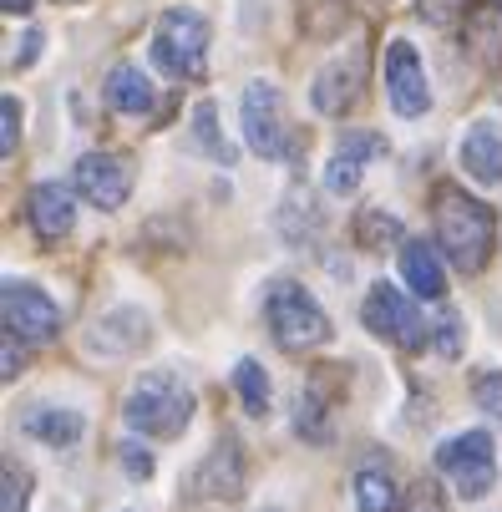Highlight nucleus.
Here are the masks:
<instances>
[{
	"instance_id": "f257e3e1",
	"label": "nucleus",
	"mask_w": 502,
	"mask_h": 512,
	"mask_svg": "<svg viewBox=\"0 0 502 512\" xmlns=\"http://www.w3.org/2000/svg\"><path fill=\"white\" fill-rule=\"evenodd\" d=\"M492 244H497V224H492V208L452 183L437 188V249L462 269V274H477L487 259H492Z\"/></svg>"
},
{
	"instance_id": "f03ea898",
	"label": "nucleus",
	"mask_w": 502,
	"mask_h": 512,
	"mask_svg": "<svg viewBox=\"0 0 502 512\" xmlns=\"http://www.w3.org/2000/svg\"><path fill=\"white\" fill-rule=\"evenodd\" d=\"M122 416H127L132 431L168 442V436H178V431L193 421V391H188L173 371H148V376L132 381Z\"/></svg>"
},
{
	"instance_id": "7ed1b4c3",
	"label": "nucleus",
	"mask_w": 502,
	"mask_h": 512,
	"mask_svg": "<svg viewBox=\"0 0 502 512\" xmlns=\"http://www.w3.org/2000/svg\"><path fill=\"white\" fill-rule=\"evenodd\" d=\"M264 320H269V335L279 350L290 355H305V350H320L330 340V320L325 310L315 305V295L295 279H279L269 284V300H264Z\"/></svg>"
},
{
	"instance_id": "20e7f679",
	"label": "nucleus",
	"mask_w": 502,
	"mask_h": 512,
	"mask_svg": "<svg viewBox=\"0 0 502 512\" xmlns=\"http://www.w3.org/2000/svg\"><path fill=\"white\" fill-rule=\"evenodd\" d=\"M244 137L259 158H295L300 153V132L290 122V107H284V92L274 82H249L244 87Z\"/></svg>"
},
{
	"instance_id": "39448f33",
	"label": "nucleus",
	"mask_w": 502,
	"mask_h": 512,
	"mask_svg": "<svg viewBox=\"0 0 502 512\" xmlns=\"http://www.w3.org/2000/svg\"><path fill=\"white\" fill-rule=\"evenodd\" d=\"M153 61L158 71H168V77L178 82H193L203 77L208 66V21L188 6H173L158 16V31H153Z\"/></svg>"
},
{
	"instance_id": "423d86ee",
	"label": "nucleus",
	"mask_w": 502,
	"mask_h": 512,
	"mask_svg": "<svg viewBox=\"0 0 502 512\" xmlns=\"http://www.w3.org/2000/svg\"><path fill=\"white\" fill-rule=\"evenodd\" d=\"M437 467L442 477H452V487L462 497H487L497 482V452H492V436L487 431H457L437 447Z\"/></svg>"
},
{
	"instance_id": "0eeeda50",
	"label": "nucleus",
	"mask_w": 502,
	"mask_h": 512,
	"mask_svg": "<svg viewBox=\"0 0 502 512\" xmlns=\"http://www.w3.org/2000/svg\"><path fill=\"white\" fill-rule=\"evenodd\" d=\"M366 325H371V335H381V340H391L396 350H426V340H432V325L421 320V310L401 295L396 284H376L371 295H366Z\"/></svg>"
},
{
	"instance_id": "6e6552de",
	"label": "nucleus",
	"mask_w": 502,
	"mask_h": 512,
	"mask_svg": "<svg viewBox=\"0 0 502 512\" xmlns=\"http://www.w3.org/2000/svg\"><path fill=\"white\" fill-rule=\"evenodd\" d=\"M0 310H6V330L21 340H51L61 330V310L51 305V295L26 279H11L0 289Z\"/></svg>"
},
{
	"instance_id": "1a4fd4ad",
	"label": "nucleus",
	"mask_w": 502,
	"mask_h": 512,
	"mask_svg": "<svg viewBox=\"0 0 502 512\" xmlns=\"http://www.w3.org/2000/svg\"><path fill=\"white\" fill-rule=\"evenodd\" d=\"M386 97L401 117H421L426 107H432V87H426V71H421L411 41L386 46Z\"/></svg>"
},
{
	"instance_id": "9d476101",
	"label": "nucleus",
	"mask_w": 502,
	"mask_h": 512,
	"mask_svg": "<svg viewBox=\"0 0 502 512\" xmlns=\"http://www.w3.org/2000/svg\"><path fill=\"white\" fill-rule=\"evenodd\" d=\"M77 193L92 203V208H122L127 193H132V168L117 158V153H87L77 163Z\"/></svg>"
},
{
	"instance_id": "9b49d317",
	"label": "nucleus",
	"mask_w": 502,
	"mask_h": 512,
	"mask_svg": "<svg viewBox=\"0 0 502 512\" xmlns=\"http://www.w3.org/2000/svg\"><path fill=\"white\" fill-rule=\"evenodd\" d=\"M26 218H31L41 244H61L71 234V224H77V203H71V193L61 183H36L31 203H26Z\"/></svg>"
},
{
	"instance_id": "f8f14e48",
	"label": "nucleus",
	"mask_w": 502,
	"mask_h": 512,
	"mask_svg": "<svg viewBox=\"0 0 502 512\" xmlns=\"http://www.w3.org/2000/svg\"><path fill=\"white\" fill-rule=\"evenodd\" d=\"M381 153H386V142L371 137V132L345 137L340 148H335V158L325 163V188L330 193H355V188H361V178H366V163L381 158Z\"/></svg>"
},
{
	"instance_id": "ddd939ff",
	"label": "nucleus",
	"mask_w": 502,
	"mask_h": 512,
	"mask_svg": "<svg viewBox=\"0 0 502 512\" xmlns=\"http://www.w3.org/2000/svg\"><path fill=\"white\" fill-rule=\"evenodd\" d=\"M244 492V457L239 442H219L208 462L193 472V497H239Z\"/></svg>"
},
{
	"instance_id": "4468645a",
	"label": "nucleus",
	"mask_w": 502,
	"mask_h": 512,
	"mask_svg": "<svg viewBox=\"0 0 502 512\" xmlns=\"http://www.w3.org/2000/svg\"><path fill=\"white\" fill-rule=\"evenodd\" d=\"M462 168L477 178V183H502V132L497 122H472L467 137H462Z\"/></svg>"
},
{
	"instance_id": "2eb2a0df",
	"label": "nucleus",
	"mask_w": 502,
	"mask_h": 512,
	"mask_svg": "<svg viewBox=\"0 0 502 512\" xmlns=\"http://www.w3.org/2000/svg\"><path fill=\"white\" fill-rule=\"evenodd\" d=\"M401 274H406V284L416 289L421 300H442L447 295V269H442V249L437 244L411 239L401 249Z\"/></svg>"
},
{
	"instance_id": "dca6fc26",
	"label": "nucleus",
	"mask_w": 502,
	"mask_h": 512,
	"mask_svg": "<svg viewBox=\"0 0 502 512\" xmlns=\"http://www.w3.org/2000/svg\"><path fill=\"white\" fill-rule=\"evenodd\" d=\"M462 46L472 61L482 66H502V0H487V6H472Z\"/></svg>"
},
{
	"instance_id": "f3484780",
	"label": "nucleus",
	"mask_w": 502,
	"mask_h": 512,
	"mask_svg": "<svg viewBox=\"0 0 502 512\" xmlns=\"http://www.w3.org/2000/svg\"><path fill=\"white\" fill-rule=\"evenodd\" d=\"M355 97H361V61H350V66L335 61V66L320 71V82H315V107L320 112L340 117V112L355 107Z\"/></svg>"
},
{
	"instance_id": "a211bd4d",
	"label": "nucleus",
	"mask_w": 502,
	"mask_h": 512,
	"mask_svg": "<svg viewBox=\"0 0 502 512\" xmlns=\"http://www.w3.org/2000/svg\"><path fill=\"white\" fill-rule=\"evenodd\" d=\"M107 102H112L117 112H127V117H148V112H153V82L142 77V66H132V61L112 66Z\"/></svg>"
},
{
	"instance_id": "6ab92c4d",
	"label": "nucleus",
	"mask_w": 502,
	"mask_h": 512,
	"mask_svg": "<svg viewBox=\"0 0 502 512\" xmlns=\"http://www.w3.org/2000/svg\"><path fill=\"white\" fill-rule=\"evenodd\" d=\"M21 431L36 436V442H46V447H71L82 436V416L77 411H61V406H31L21 416Z\"/></svg>"
},
{
	"instance_id": "aec40b11",
	"label": "nucleus",
	"mask_w": 502,
	"mask_h": 512,
	"mask_svg": "<svg viewBox=\"0 0 502 512\" xmlns=\"http://www.w3.org/2000/svg\"><path fill=\"white\" fill-rule=\"evenodd\" d=\"M355 507H361V512H401V497H396L391 472L366 467L361 477H355Z\"/></svg>"
},
{
	"instance_id": "412c9836",
	"label": "nucleus",
	"mask_w": 502,
	"mask_h": 512,
	"mask_svg": "<svg viewBox=\"0 0 502 512\" xmlns=\"http://www.w3.org/2000/svg\"><path fill=\"white\" fill-rule=\"evenodd\" d=\"M234 391H239L244 411H254V416L269 411V376H264L259 360H239V365H234Z\"/></svg>"
},
{
	"instance_id": "4be33fe9",
	"label": "nucleus",
	"mask_w": 502,
	"mask_h": 512,
	"mask_svg": "<svg viewBox=\"0 0 502 512\" xmlns=\"http://www.w3.org/2000/svg\"><path fill=\"white\" fill-rule=\"evenodd\" d=\"M355 239H361L366 249H391V244H401V224L386 208H366L361 224H355Z\"/></svg>"
},
{
	"instance_id": "5701e85b",
	"label": "nucleus",
	"mask_w": 502,
	"mask_h": 512,
	"mask_svg": "<svg viewBox=\"0 0 502 512\" xmlns=\"http://www.w3.org/2000/svg\"><path fill=\"white\" fill-rule=\"evenodd\" d=\"M193 137L208 148L213 163H234V142L213 127V102H198V107H193Z\"/></svg>"
},
{
	"instance_id": "b1692460",
	"label": "nucleus",
	"mask_w": 502,
	"mask_h": 512,
	"mask_svg": "<svg viewBox=\"0 0 502 512\" xmlns=\"http://www.w3.org/2000/svg\"><path fill=\"white\" fill-rule=\"evenodd\" d=\"M426 26H452L457 16H472V0H416Z\"/></svg>"
},
{
	"instance_id": "393cba45",
	"label": "nucleus",
	"mask_w": 502,
	"mask_h": 512,
	"mask_svg": "<svg viewBox=\"0 0 502 512\" xmlns=\"http://www.w3.org/2000/svg\"><path fill=\"white\" fill-rule=\"evenodd\" d=\"M472 396H477V406H482L487 416H497V421H502V371H487V376H477Z\"/></svg>"
},
{
	"instance_id": "a878e982",
	"label": "nucleus",
	"mask_w": 502,
	"mask_h": 512,
	"mask_svg": "<svg viewBox=\"0 0 502 512\" xmlns=\"http://www.w3.org/2000/svg\"><path fill=\"white\" fill-rule=\"evenodd\" d=\"M0 117H6V127H0V153L16 158V142H21V102L6 97V102H0Z\"/></svg>"
},
{
	"instance_id": "bb28decb",
	"label": "nucleus",
	"mask_w": 502,
	"mask_h": 512,
	"mask_svg": "<svg viewBox=\"0 0 502 512\" xmlns=\"http://www.w3.org/2000/svg\"><path fill=\"white\" fill-rule=\"evenodd\" d=\"M26 502H31V477L16 462H6V512H26Z\"/></svg>"
},
{
	"instance_id": "cd10ccee",
	"label": "nucleus",
	"mask_w": 502,
	"mask_h": 512,
	"mask_svg": "<svg viewBox=\"0 0 502 512\" xmlns=\"http://www.w3.org/2000/svg\"><path fill=\"white\" fill-rule=\"evenodd\" d=\"M401 512H447V502H442V492L432 482H421V487H411V497L401 502Z\"/></svg>"
},
{
	"instance_id": "c85d7f7f",
	"label": "nucleus",
	"mask_w": 502,
	"mask_h": 512,
	"mask_svg": "<svg viewBox=\"0 0 502 512\" xmlns=\"http://www.w3.org/2000/svg\"><path fill=\"white\" fill-rule=\"evenodd\" d=\"M122 462L132 477H153V457L148 452H137V442H122Z\"/></svg>"
},
{
	"instance_id": "c756f323",
	"label": "nucleus",
	"mask_w": 502,
	"mask_h": 512,
	"mask_svg": "<svg viewBox=\"0 0 502 512\" xmlns=\"http://www.w3.org/2000/svg\"><path fill=\"white\" fill-rule=\"evenodd\" d=\"M16 371H21V355H16V335L6 330V365H0V376L16 381Z\"/></svg>"
},
{
	"instance_id": "7c9ffc66",
	"label": "nucleus",
	"mask_w": 502,
	"mask_h": 512,
	"mask_svg": "<svg viewBox=\"0 0 502 512\" xmlns=\"http://www.w3.org/2000/svg\"><path fill=\"white\" fill-rule=\"evenodd\" d=\"M0 6H6V16H26V11H31V0H0Z\"/></svg>"
},
{
	"instance_id": "2f4dec72",
	"label": "nucleus",
	"mask_w": 502,
	"mask_h": 512,
	"mask_svg": "<svg viewBox=\"0 0 502 512\" xmlns=\"http://www.w3.org/2000/svg\"><path fill=\"white\" fill-rule=\"evenodd\" d=\"M269 512H279V507H269Z\"/></svg>"
}]
</instances>
